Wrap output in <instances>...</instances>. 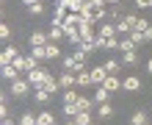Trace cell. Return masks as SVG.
<instances>
[{
  "label": "cell",
  "mask_w": 152,
  "mask_h": 125,
  "mask_svg": "<svg viewBox=\"0 0 152 125\" xmlns=\"http://www.w3.org/2000/svg\"><path fill=\"white\" fill-rule=\"evenodd\" d=\"M136 22H138V17L136 14H124L119 22H116V31H119V36H127V33L136 28Z\"/></svg>",
  "instance_id": "obj_1"
},
{
  "label": "cell",
  "mask_w": 152,
  "mask_h": 125,
  "mask_svg": "<svg viewBox=\"0 0 152 125\" xmlns=\"http://www.w3.org/2000/svg\"><path fill=\"white\" fill-rule=\"evenodd\" d=\"M47 78H50V72L44 67H36V70H31V72H28V81H31L33 89H42V84L47 81Z\"/></svg>",
  "instance_id": "obj_2"
},
{
  "label": "cell",
  "mask_w": 152,
  "mask_h": 125,
  "mask_svg": "<svg viewBox=\"0 0 152 125\" xmlns=\"http://www.w3.org/2000/svg\"><path fill=\"white\" fill-rule=\"evenodd\" d=\"M17 58H20V47L8 42L6 47H3V53H0V64H3V67H6V64H14Z\"/></svg>",
  "instance_id": "obj_3"
},
{
  "label": "cell",
  "mask_w": 152,
  "mask_h": 125,
  "mask_svg": "<svg viewBox=\"0 0 152 125\" xmlns=\"http://www.w3.org/2000/svg\"><path fill=\"white\" fill-rule=\"evenodd\" d=\"M28 89H33L28 78H17V81H11V95L14 97H25V95H28Z\"/></svg>",
  "instance_id": "obj_4"
},
{
  "label": "cell",
  "mask_w": 152,
  "mask_h": 125,
  "mask_svg": "<svg viewBox=\"0 0 152 125\" xmlns=\"http://www.w3.org/2000/svg\"><path fill=\"white\" fill-rule=\"evenodd\" d=\"M58 84H61V89H75V86H77V81H75V72L64 70V72L58 75Z\"/></svg>",
  "instance_id": "obj_5"
},
{
  "label": "cell",
  "mask_w": 152,
  "mask_h": 125,
  "mask_svg": "<svg viewBox=\"0 0 152 125\" xmlns=\"http://www.w3.org/2000/svg\"><path fill=\"white\" fill-rule=\"evenodd\" d=\"M122 89H127V92H138V89H141V78H138V75L122 78Z\"/></svg>",
  "instance_id": "obj_6"
},
{
  "label": "cell",
  "mask_w": 152,
  "mask_h": 125,
  "mask_svg": "<svg viewBox=\"0 0 152 125\" xmlns=\"http://www.w3.org/2000/svg\"><path fill=\"white\" fill-rule=\"evenodd\" d=\"M105 78H108V72H105L102 64H100V67H91V84H94V86H102Z\"/></svg>",
  "instance_id": "obj_7"
},
{
  "label": "cell",
  "mask_w": 152,
  "mask_h": 125,
  "mask_svg": "<svg viewBox=\"0 0 152 125\" xmlns=\"http://www.w3.org/2000/svg\"><path fill=\"white\" fill-rule=\"evenodd\" d=\"M100 36H102V39H111V36H119V31H116V25H113V22L105 20V22L100 25Z\"/></svg>",
  "instance_id": "obj_8"
},
{
  "label": "cell",
  "mask_w": 152,
  "mask_h": 125,
  "mask_svg": "<svg viewBox=\"0 0 152 125\" xmlns=\"http://www.w3.org/2000/svg\"><path fill=\"white\" fill-rule=\"evenodd\" d=\"M61 67L69 70V72H80V70H86V67H80L77 61H75V56H64V58H61Z\"/></svg>",
  "instance_id": "obj_9"
},
{
  "label": "cell",
  "mask_w": 152,
  "mask_h": 125,
  "mask_svg": "<svg viewBox=\"0 0 152 125\" xmlns=\"http://www.w3.org/2000/svg\"><path fill=\"white\" fill-rule=\"evenodd\" d=\"M111 100V89H105V86H97V92H94V103L100 106V103H108Z\"/></svg>",
  "instance_id": "obj_10"
},
{
  "label": "cell",
  "mask_w": 152,
  "mask_h": 125,
  "mask_svg": "<svg viewBox=\"0 0 152 125\" xmlns=\"http://www.w3.org/2000/svg\"><path fill=\"white\" fill-rule=\"evenodd\" d=\"M50 92H44V89H36V92H33V103H36V106H47L50 103Z\"/></svg>",
  "instance_id": "obj_11"
},
{
  "label": "cell",
  "mask_w": 152,
  "mask_h": 125,
  "mask_svg": "<svg viewBox=\"0 0 152 125\" xmlns=\"http://www.w3.org/2000/svg\"><path fill=\"white\" fill-rule=\"evenodd\" d=\"M133 64H138V53H136V50L122 53V67H133Z\"/></svg>",
  "instance_id": "obj_12"
},
{
  "label": "cell",
  "mask_w": 152,
  "mask_h": 125,
  "mask_svg": "<svg viewBox=\"0 0 152 125\" xmlns=\"http://www.w3.org/2000/svg\"><path fill=\"white\" fill-rule=\"evenodd\" d=\"M75 81H77V86H88V84H91V70H80V72H75Z\"/></svg>",
  "instance_id": "obj_13"
},
{
  "label": "cell",
  "mask_w": 152,
  "mask_h": 125,
  "mask_svg": "<svg viewBox=\"0 0 152 125\" xmlns=\"http://www.w3.org/2000/svg\"><path fill=\"white\" fill-rule=\"evenodd\" d=\"M42 89H44V92H50V95H56L58 89H61V84H58V78H53V75H50L47 81L42 84Z\"/></svg>",
  "instance_id": "obj_14"
},
{
  "label": "cell",
  "mask_w": 152,
  "mask_h": 125,
  "mask_svg": "<svg viewBox=\"0 0 152 125\" xmlns=\"http://www.w3.org/2000/svg\"><path fill=\"white\" fill-rule=\"evenodd\" d=\"M102 86H105V89H111V92H116V89H122V78H119V75H108Z\"/></svg>",
  "instance_id": "obj_15"
},
{
  "label": "cell",
  "mask_w": 152,
  "mask_h": 125,
  "mask_svg": "<svg viewBox=\"0 0 152 125\" xmlns=\"http://www.w3.org/2000/svg\"><path fill=\"white\" fill-rule=\"evenodd\" d=\"M50 42V33H44V31H33L31 33V44H47Z\"/></svg>",
  "instance_id": "obj_16"
},
{
  "label": "cell",
  "mask_w": 152,
  "mask_h": 125,
  "mask_svg": "<svg viewBox=\"0 0 152 125\" xmlns=\"http://www.w3.org/2000/svg\"><path fill=\"white\" fill-rule=\"evenodd\" d=\"M61 58V47H58V42H47V61H56Z\"/></svg>",
  "instance_id": "obj_17"
},
{
  "label": "cell",
  "mask_w": 152,
  "mask_h": 125,
  "mask_svg": "<svg viewBox=\"0 0 152 125\" xmlns=\"http://www.w3.org/2000/svg\"><path fill=\"white\" fill-rule=\"evenodd\" d=\"M31 56H33V58H39V61H47V44H33Z\"/></svg>",
  "instance_id": "obj_18"
},
{
  "label": "cell",
  "mask_w": 152,
  "mask_h": 125,
  "mask_svg": "<svg viewBox=\"0 0 152 125\" xmlns=\"http://www.w3.org/2000/svg\"><path fill=\"white\" fill-rule=\"evenodd\" d=\"M102 67H105V72H108V75H119V70H122V61H113V58H108Z\"/></svg>",
  "instance_id": "obj_19"
},
{
  "label": "cell",
  "mask_w": 152,
  "mask_h": 125,
  "mask_svg": "<svg viewBox=\"0 0 152 125\" xmlns=\"http://www.w3.org/2000/svg\"><path fill=\"white\" fill-rule=\"evenodd\" d=\"M3 78L6 81H17V78H20V70H17L14 64H6L3 67Z\"/></svg>",
  "instance_id": "obj_20"
},
{
  "label": "cell",
  "mask_w": 152,
  "mask_h": 125,
  "mask_svg": "<svg viewBox=\"0 0 152 125\" xmlns=\"http://www.w3.org/2000/svg\"><path fill=\"white\" fill-rule=\"evenodd\" d=\"M136 47H138V44L133 42L130 36H119V50H122V53H127V50H136Z\"/></svg>",
  "instance_id": "obj_21"
},
{
  "label": "cell",
  "mask_w": 152,
  "mask_h": 125,
  "mask_svg": "<svg viewBox=\"0 0 152 125\" xmlns=\"http://www.w3.org/2000/svg\"><path fill=\"white\" fill-rule=\"evenodd\" d=\"M77 106H80V111H91L94 109V97H86V95H80V100H77Z\"/></svg>",
  "instance_id": "obj_22"
},
{
  "label": "cell",
  "mask_w": 152,
  "mask_h": 125,
  "mask_svg": "<svg viewBox=\"0 0 152 125\" xmlns=\"http://www.w3.org/2000/svg\"><path fill=\"white\" fill-rule=\"evenodd\" d=\"M97 114H100L102 120H108V117H113V106L111 103H100L97 106Z\"/></svg>",
  "instance_id": "obj_23"
},
{
  "label": "cell",
  "mask_w": 152,
  "mask_h": 125,
  "mask_svg": "<svg viewBox=\"0 0 152 125\" xmlns=\"http://www.w3.org/2000/svg\"><path fill=\"white\" fill-rule=\"evenodd\" d=\"M64 36H66V31L61 28V25H53V28H50V42H61Z\"/></svg>",
  "instance_id": "obj_24"
},
{
  "label": "cell",
  "mask_w": 152,
  "mask_h": 125,
  "mask_svg": "<svg viewBox=\"0 0 152 125\" xmlns=\"http://www.w3.org/2000/svg\"><path fill=\"white\" fill-rule=\"evenodd\" d=\"M72 120H75L77 125H91V111H77Z\"/></svg>",
  "instance_id": "obj_25"
},
{
  "label": "cell",
  "mask_w": 152,
  "mask_h": 125,
  "mask_svg": "<svg viewBox=\"0 0 152 125\" xmlns=\"http://www.w3.org/2000/svg\"><path fill=\"white\" fill-rule=\"evenodd\" d=\"M36 122H39V114H33V111H25L20 117V125H36Z\"/></svg>",
  "instance_id": "obj_26"
},
{
  "label": "cell",
  "mask_w": 152,
  "mask_h": 125,
  "mask_svg": "<svg viewBox=\"0 0 152 125\" xmlns=\"http://www.w3.org/2000/svg\"><path fill=\"white\" fill-rule=\"evenodd\" d=\"M130 125H147V111H136L130 117Z\"/></svg>",
  "instance_id": "obj_27"
},
{
  "label": "cell",
  "mask_w": 152,
  "mask_h": 125,
  "mask_svg": "<svg viewBox=\"0 0 152 125\" xmlns=\"http://www.w3.org/2000/svg\"><path fill=\"white\" fill-rule=\"evenodd\" d=\"M66 39L72 42L75 47H80V44H83V36H80V31H77V28H75V31H69V33H66Z\"/></svg>",
  "instance_id": "obj_28"
},
{
  "label": "cell",
  "mask_w": 152,
  "mask_h": 125,
  "mask_svg": "<svg viewBox=\"0 0 152 125\" xmlns=\"http://www.w3.org/2000/svg\"><path fill=\"white\" fill-rule=\"evenodd\" d=\"M39 125H56V117L50 111H39Z\"/></svg>",
  "instance_id": "obj_29"
},
{
  "label": "cell",
  "mask_w": 152,
  "mask_h": 125,
  "mask_svg": "<svg viewBox=\"0 0 152 125\" xmlns=\"http://www.w3.org/2000/svg\"><path fill=\"white\" fill-rule=\"evenodd\" d=\"M80 95L75 92V89H64V103H77Z\"/></svg>",
  "instance_id": "obj_30"
},
{
  "label": "cell",
  "mask_w": 152,
  "mask_h": 125,
  "mask_svg": "<svg viewBox=\"0 0 152 125\" xmlns=\"http://www.w3.org/2000/svg\"><path fill=\"white\" fill-rule=\"evenodd\" d=\"M127 36H130L133 42H136V44H144V42H147V36H144V31H130Z\"/></svg>",
  "instance_id": "obj_31"
},
{
  "label": "cell",
  "mask_w": 152,
  "mask_h": 125,
  "mask_svg": "<svg viewBox=\"0 0 152 125\" xmlns=\"http://www.w3.org/2000/svg\"><path fill=\"white\" fill-rule=\"evenodd\" d=\"M72 56H75V61H77L80 67H86V61H88V53H83V50H77V47H75V53H72Z\"/></svg>",
  "instance_id": "obj_32"
},
{
  "label": "cell",
  "mask_w": 152,
  "mask_h": 125,
  "mask_svg": "<svg viewBox=\"0 0 152 125\" xmlns=\"http://www.w3.org/2000/svg\"><path fill=\"white\" fill-rule=\"evenodd\" d=\"M77 111H80V106H77V103H64V114H66V117H75Z\"/></svg>",
  "instance_id": "obj_33"
},
{
  "label": "cell",
  "mask_w": 152,
  "mask_h": 125,
  "mask_svg": "<svg viewBox=\"0 0 152 125\" xmlns=\"http://www.w3.org/2000/svg\"><path fill=\"white\" fill-rule=\"evenodd\" d=\"M0 36H3V42L8 44V42H11V28H8V25L3 22V25H0Z\"/></svg>",
  "instance_id": "obj_34"
},
{
  "label": "cell",
  "mask_w": 152,
  "mask_h": 125,
  "mask_svg": "<svg viewBox=\"0 0 152 125\" xmlns=\"http://www.w3.org/2000/svg\"><path fill=\"white\" fill-rule=\"evenodd\" d=\"M25 67H28V72H31V70H36V67H39V58H33V56H25ZM28 72H25V75H28Z\"/></svg>",
  "instance_id": "obj_35"
},
{
  "label": "cell",
  "mask_w": 152,
  "mask_h": 125,
  "mask_svg": "<svg viewBox=\"0 0 152 125\" xmlns=\"http://www.w3.org/2000/svg\"><path fill=\"white\" fill-rule=\"evenodd\" d=\"M28 11H31L33 17H42V14H44V6H42V3H33V6H28Z\"/></svg>",
  "instance_id": "obj_36"
},
{
  "label": "cell",
  "mask_w": 152,
  "mask_h": 125,
  "mask_svg": "<svg viewBox=\"0 0 152 125\" xmlns=\"http://www.w3.org/2000/svg\"><path fill=\"white\" fill-rule=\"evenodd\" d=\"M14 67L20 70V72H28V67H25V56H20V58H17V61H14Z\"/></svg>",
  "instance_id": "obj_37"
},
{
  "label": "cell",
  "mask_w": 152,
  "mask_h": 125,
  "mask_svg": "<svg viewBox=\"0 0 152 125\" xmlns=\"http://www.w3.org/2000/svg\"><path fill=\"white\" fill-rule=\"evenodd\" d=\"M122 17H124V14H122V11H119V8H116V6H113L111 11H108V20H122Z\"/></svg>",
  "instance_id": "obj_38"
},
{
  "label": "cell",
  "mask_w": 152,
  "mask_h": 125,
  "mask_svg": "<svg viewBox=\"0 0 152 125\" xmlns=\"http://www.w3.org/2000/svg\"><path fill=\"white\" fill-rule=\"evenodd\" d=\"M136 8H152V0H133Z\"/></svg>",
  "instance_id": "obj_39"
},
{
  "label": "cell",
  "mask_w": 152,
  "mask_h": 125,
  "mask_svg": "<svg viewBox=\"0 0 152 125\" xmlns=\"http://www.w3.org/2000/svg\"><path fill=\"white\" fill-rule=\"evenodd\" d=\"M144 36H147V42H152V25H149L147 31H144Z\"/></svg>",
  "instance_id": "obj_40"
},
{
  "label": "cell",
  "mask_w": 152,
  "mask_h": 125,
  "mask_svg": "<svg viewBox=\"0 0 152 125\" xmlns=\"http://www.w3.org/2000/svg\"><path fill=\"white\" fill-rule=\"evenodd\" d=\"M144 70H147V72H149V75H152V56H149V58H147V67H144Z\"/></svg>",
  "instance_id": "obj_41"
},
{
  "label": "cell",
  "mask_w": 152,
  "mask_h": 125,
  "mask_svg": "<svg viewBox=\"0 0 152 125\" xmlns=\"http://www.w3.org/2000/svg\"><path fill=\"white\" fill-rule=\"evenodd\" d=\"M3 125H20V122H14V120H8V117H6V120H3Z\"/></svg>",
  "instance_id": "obj_42"
},
{
  "label": "cell",
  "mask_w": 152,
  "mask_h": 125,
  "mask_svg": "<svg viewBox=\"0 0 152 125\" xmlns=\"http://www.w3.org/2000/svg\"><path fill=\"white\" fill-rule=\"evenodd\" d=\"M25 6H33V3H42V0H22Z\"/></svg>",
  "instance_id": "obj_43"
},
{
  "label": "cell",
  "mask_w": 152,
  "mask_h": 125,
  "mask_svg": "<svg viewBox=\"0 0 152 125\" xmlns=\"http://www.w3.org/2000/svg\"><path fill=\"white\" fill-rule=\"evenodd\" d=\"M108 3H111V6H119V3H122V0H108Z\"/></svg>",
  "instance_id": "obj_44"
},
{
  "label": "cell",
  "mask_w": 152,
  "mask_h": 125,
  "mask_svg": "<svg viewBox=\"0 0 152 125\" xmlns=\"http://www.w3.org/2000/svg\"><path fill=\"white\" fill-rule=\"evenodd\" d=\"M91 125H94V122H91Z\"/></svg>",
  "instance_id": "obj_45"
}]
</instances>
